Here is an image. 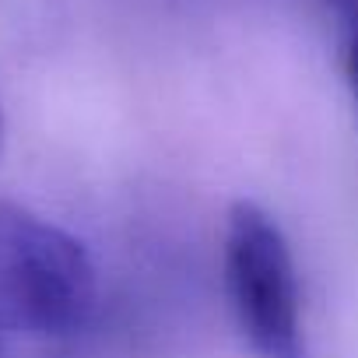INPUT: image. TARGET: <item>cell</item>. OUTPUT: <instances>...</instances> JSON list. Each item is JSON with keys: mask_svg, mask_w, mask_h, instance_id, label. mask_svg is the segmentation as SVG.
<instances>
[{"mask_svg": "<svg viewBox=\"0 0 358 358\" xmlns=\"http://www.w3.org/2000/svg\"><path fill=\"white\" fill-rule=\"evenodd\" d=\"M95 264L81 239L0 201V327L29 337H71L95 313Z\"/></svg>", "mask_w": 358, "mask_h": 358, "instance_id": "6da1fadb", "label": "cell"}, {"mask_svg": "<svg viewBox=\"0 0 358 358\" xmlns=\"http://www.w3.org/2000/svg\"><path fill=\"white\" fill-rule=\"evenodd\" d=\"M225 288L253 358H309L292 246L253 201L232 204L225 222Z\"/></svg>", "mask_w": 358, "mask_h": 358, "instance_id": "7a4b0ae2", "label": "cell"}, {"mask_svg": "<svg viewBox=\"0 0 358 358\" xmlns=\"http://www.w3.org/2000/svg\"><path fill=\"white\" fill-rule=\"evenodd\" d=\"M327 15L334 18L337 43H341V67L351 92V102L358 109V0H320Z\"/></svg>", "mask_w": 358, "mask_h": 358, "instance_id": "3957f363", "label": "cell"}, {"mask_svg": "<svg viewBox=\"0 0 358 358\" xmlns=\"http://www.w3.org/2000/svg\"><path fill=\"white\" fill-rule=\"evenodd\" d=\"M0 148H4V113H0Z\"/></svg>", "mask_w": 358, "mask_h": 358, "instance_id": "277c9868", "label": "cell"}]
</instances>
